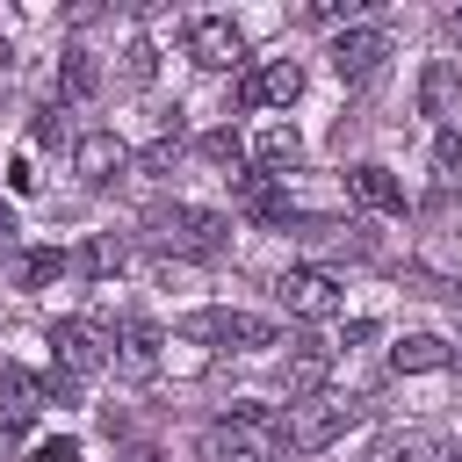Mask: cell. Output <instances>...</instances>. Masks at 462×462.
I'll list each match as a JSON object with an SVG mask.
<instances>
[{
    "mask_svg": "<svg viewBox=\"0 0 462 462\" xmlns=\"http://www.w3.org/2000/svg\"><path fill=\"white\" fill-rule=\"evenodd\" d=\"M144 238L159 253H180V260H217L231 245V217H217L202 202H152L144 209Z\"/></svg>",
    "mask_w": 462,
    "mask_h": 462,
    "instance_id": "obj_1",
    "label": "cell"
},
{
    "mask_svg": "<svg viewBox=\"0 0 462 462\" xmlns=\"http://www.w3.org/2000/svg\"><path fill=\"white\" fill-rule=\"evenodd\" d=\"M289 440H282V411L267 404H238L231 419H217L202 433V462H282Z\"/></svg>",
    "mask_w": 462,
    "mask_h": 462,
    "instance_id": "obj_2",
    "label": "cell"
},
{
    "mask_svg": "<svg viewBox=\"0 0 462 462\" xmlns=\"http://www.w3.org/2000/svg\"><path fill=\"white\" fill-rule=\"evenodd\" d=\"M108 361H116V332H101L94 318H58L51 325V397H72Z\"/></svg>",
    "mask_w": 462,
    "mask_h": 462,
    "instance_id": "obj_3",
    "label": "cell"
},
{
    "mask_svg": "<svg viewBox=\"0 0 462 462\" xmlns=\"http://www.w3.org/2000/svg\"><path fill=\"white\" fill-rule=\"evenodd\" d=\"M361 419H368V404H361V397H303V404H289L282 440H289V455H325V448H332V440H346Z\"/></svg>",
    "mask_w": 462,
    "mask_h": 462,
    "instance_id": "obj_4",
    "label": "cell"
},
{
    "mask_svg": "<svg viewBox=\"0 0 462 462\" xmlns=\"http://www.w3.org/2000/svg\"><path fill=\"white\" fill-rule=\"evenodd\" d=\"M180 339H202V346H224V354H260V346H274V318H260V310H195V318H180Z\"/></svg>",
    "mask_w": 462,
    "mask_h": 462,
    "instance_id": "obj_5",
    "label": "cell"
},
{
    "mask_svg": "<svg viewBox=\"0 0 462 462\" xmlns=\"http://www.w3.org/2000/svg\"><path fill=\"white\" fill-rule=\"evenodd\" d=\"M180 43H188V58H195L202 72H231V65H245V29H238L231 14H195V22L180 29Z\"/></svg>",
    "mask_w": 462,
    "mask_h": 462,
    "instance_id": "obj_6",
    "label": "cell"
},
{
    "mask_svg": "<svg viewBox=\"0 0 462 462\" xmlns=\"http://www.w3.org/2000/svg\"><path fill=\"white\" fill-rule=\"evenodd\" d=\"M274 296H282L289 318H339V303H346V289H339L325 267H289V274L274 282Z\"/></svg>",
    "mask_w": 462,
    "mask_h": 462,
    "instance_id": "obj_7",
    "label": "cell"
},
{
    "mask_svg": "<svg viewBox=\"0 0 462 462\" xmlns=\"http://www.w3.org/2000/svg\"><path fill=\"white\" fill-rule=\"evenodd\" d=\"M383 65H390V29H339L332 36V72L346 87H368Z\"/></svg>",
    "mask_w": 462,
    "mask_h": 462,
    "instance_id": "obj_8",
    "label": "cell"
},
{
    "mask_svg": "<svg viewBox=\"0 0 462 462\" xmlns=\"http://www.w3.org/2000/svg\"><path fill=\"white\" fill-rule=\"evenodd\" d=\"M51 404V375H29V368H14V361H0V433L14 440L36 411Z\"/></svg>",
    "mask_w": 462,
    "mask_h": 462,
    "instance_id": "obj_9",
    "label": "cell"
},
{
    "mask_svg": "<svg viewBox=\"0 0 462 462\" xmlns=\"http://www.w3.org/2000/svg\"><path fill=\"white\" fill-rule=\"evenodd\" d=\"M159 346H166V332L152 318H123V332H116V375L123 383H152L159 375Z\"/></svg>",
    "mask_w": 462,
    "mask_h": 462,
    "instance_id": "obj_10",
    "label": "cell"
},
{
    "mask_svg": "<svg viewBox=\"0 0 462 462\" xmlns=\"http://www.w3.org/2000/svg\"><path fill=\"white\" fill-rule=\"evenodd\" d=\"M123 166H130V144H123L116 130H87V137L72 144V173H79L87 188H108V180H123Z\"/></svg>",
    "mask_w": 462,
    "mask_h": 462,
    "instance_id": "obj_11",
    "label": "cell"
},
{
    "mask_svg": "<svg viewBox=\"0 0 462 462\" xmlns=\"http://www.w3.org/2000/svg\"><path fill=\"white\" fill-rule=\"evenodd\" d=\"M296 94H303V65H296V58H267V65L245 72V87H238L245 108H289Z\"/></svg>",
    "mask_w": 462,
    "mask_h": 462,
    "instance_id": "obj_12",
    "label": "cell"
},
{
    "mask_svg": "<svg viewBox=\"0 0 462 462\" xmlns=\"http://www.w3.org/2000/svg\"><path fill=\"white\" fill-rule=\"evenodd\" d=\"M332 346H318V339H303L289 361H282V390H289V404H303V397H318L325 390V375H332Z\"/></svg>",
    "mask_w": 462,
    "mask_h": 462,
    "instance_id": "obj_13",
    "label": "cell"
},
{
    "mask_svg": "<svg viewBox=\"0 0 462 462\" xmlns=\"http://www.w3.org/2000/svg\"><path fill=\"white\" fill-rule=\"evenodd\" d=\"M253 166H260L267 180H289V173L303 166V137H296L289 123H267V130L253 137Z\"/></svg>",
    "mask_w": 462,
    "mask_h": 462,
    "instance_id": "obj_14",
    "label": "cell"
},
{
    "mask_svg": "<svg viewBox=\"0 0 462 462\" xmlns=\"http://www.w3.org/2000/svg\"><path fill=\"white\" fill-rule=\"evenodd\" d=\"M346 195H354L361 209H375V217H404V188H397L390 166H354V173H346Z\"/></svg>",
    "mask_w": 462,
    "mask_h": 462,
    "instance_id": "obj_15",
    "label": "cell"
},
{
    "mask_svg": "<svg viewBox=\"0 0 462 462\" xmlns=\"http://www.w3.org/2000/svg\"><path fill=\"white\" fill-rule=\"evenodd\" d=\"M368 462H455V448H440L426 426H404V433H383Z\"/></svg>",
    "mask_w": 462,
    "mask_h": 462,
    "instance_id": "obj_16",
    "label": "cell"
},
{
    "mask_svg": "<svg viewBox=\"0 0 462 462\" xmlns=\"http://www.w3.org/2000/svg\"><path fill=\"white\" fill-rule=\"evenodd\" d=\"M448 361H455V346L433 339V332H404V339L390 346V368H397V375H426V368H448Z\"/></svg>",
    "mask_w": 462,
    "mask_h": 462,
    "instance_id": "obj_17",
    "label": "cell"
},
{
    "mask_svg": "<svg viewBox=\"0 0 462 462\" xmlns=\"http://www.w3.org/2000/svg\"><path fill=\"white\" fill-rule=\"evenodd\" d=\"M455 94H462L455 58H433V65L419 72V116H448V108H455Z\"/></svg>",
    "mask_w": 462,
    "mask_h": 462,
    "instance_id": "obj_18",
    "label": "cell"
},
{
    "mask_svg": "<svg viewBox=\"0 0 462 462\" xmlns=\"http://www.w3.org/2000/svg\"><path fill=\"white\" fill-rule=\"evenodd\" d=\"M94 87H101V58H94V51H79V43H72V51H65V58H58V94H65V101H87V94H94Z\"/></svg>",
    "mask_w": 462,
    "mask_h": 462,
    "instance_id": "obj_19",
    "label": "cell"
},
{
    "mask_svg": "<svg viewBox=\"0 0 462 462\" xmlns=\"http://www.w3.org/2000/svg\"><path fill=\"white\" fill-rule=\"evenodd\" d=\"M65 274V253L58 245H36V253H22V289H51Z\"/></svg>",
    "mask_w": 462,
    "mask_h": 462,
    "instance_id": "obj_20",
    "label": "cell"
},
{
    "mask_svg": "<svg viewBox=\"0 0 462 462\" xmlns=\"http://www.w3.org/2000/svg\"><path fill=\"white\" fill-rule=\"evenodd\" d=\"M123 267H130V245H123V238H108V231H101V238H94V245H87V274H123Z\"/></svg>",
    "mask_w": 462,
    "mask_h": 462,
    "instance_id": "obj_21",
    "label": "cell"
},
{
    "mask_svg": "<svg viewBox=\"0 0 462 462\" xmlns=\"http://www.w3.org/2000/svg\"><path fill=\"white\" fill-rule=\"evenodd\" d=\"M202 159L238 173V166H245V144H238V130H209V137H202Z\"/></svg>",
    "mask_w": 462,
    "mask_h": 462,
    "instance_id": "obj_22",
    "label": "cell"
},
{
    "mask_svg": "<svg viewBox=\"0 0 462 462\" xmlns=\"http://www.w3.org/2000/svg\"><path fill=\"white\" fill-rule=\"evenodd\" d=\"M455 173H462V137H455V130H440V137H433V180H440V188H455Z\"/></svg>",
    "mask_w": 462,
    "mask_h": 462,
    "instance_id": "obj_23",
    "label": "cell"
},
{
    "mask_svg": "<svg viewBox=\"0 0 462 462\" xmlns=\"http://www.w3.org/2000/svg\"><path fill=\"white\" fill-rule=\"evenodd\" d=\"M173 159H180V144H173V137H159V144H152L144 159H130V166H137L144 180H166V173H173Z\"/></svg>",
    "mask_w": 462,
    "mask_h": 462,
    "instance_id": "obj_24",
    "label": "cell"
},
{
    "mask_svg": "<svg viewBox=\"0 0 462 462\" xmlns=\"http://www.w3.org/2000/svg\"><path fill=\"white\" fill-rule=\"evenodd\" d=\"M354 14H361V0H318V7H310V22H325V29H332V22H354Z\"/></svg>",
    "mask_w": 462,
    "mask_h": 462,
    "instance_id": "obj_25",
    "label": "cell"
},
{
    "mask_svg": "<svg viewBox=\"0 0 462 462\" xmlns=\"http://www.w3.org/2000/svg\"><path fill=\"white\" fill-rule=\"evenodd\" d=\"M29 462H79V440H43Z\"/></svg>",
    "mask_w": 462,
    "mask_h": 462,
    "instance_id": "obj_26",
    "label": "cell"
},
{
    "mask_svg": "<svg viewBox=\"0 0 462 462\" xmlns=\"http://www.w3.org/2000/svg\"><path fill=\"white\" fill-rule=\"evenodd\" d=\"M130 79H152V43H130Z\"/></svg>",
    "mask_w": 462,
    "mask_h": 462,
    "instance_id": "obj_27",
    "label": "cell"
},
{
    "mask_svg": "<svg viewBox=\"0 0 462 462\" xmlns=\"http://www.w3.org/2000/svg\"><path fill=\"white\" fill-rule=\"evenodd\" d=\"M58 137H65V130H58V108H43V116H36V144H58Z\"/></svg>",
    "mask_w": 462,
    "mask_h": 462,
    "instance_id": "obj_28",
    "label": "cell"
},
{
    "mask_svg": "<svg viewBox=\"0 0 462 462\" xmlns=\"http://www.w3.org/2000/svg\"><path fill=\"white\" fill-rule=\"evenodd\" d=\"M14 231H22V224H14V209H7V202H0V253H7V245H14Z\"/></svg>",
    "mask_w": 462,
    "mask_h": 462,
    "instance_id": "obj_29",
    "label": "cell"
},
{
    "mask_svg": "<svg viewBox=\"0 0 462 462\" xmlns=\"http://www.w3.org/2000/svg\"><path fill=\"white\" fill-rule=\"evenodd\" d=\"M448 36H462V7H455V14H448Z\"/></svg>",
    "mask_w": 462,
    "mask_h": 462,
    "instance_id": "obj_30",
    "label": "cell"
},
{
    "mask_svg": "<svg viewBox=\"0 0 462 462\" xmlns=\"http://www.w3.org/2000/svg\"><path fill=\"white\" fill-rule=\"evenodd\" d=\"M455 462H462V448H455Z\"/></svg>",
    "mask_w": 462,
    "mask_h": 462,
    "instance_id": "obj_31",
    "label": "cell"
}]
</instances>
